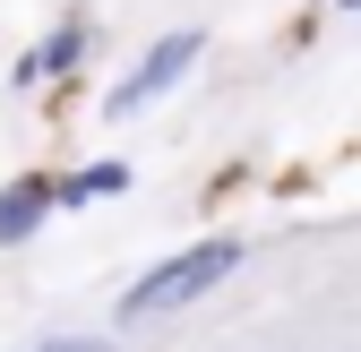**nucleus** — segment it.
<instances>
[{
    "label": "nucleus",
    "instance_id": "nucleus-7",
    "mask_svg": "<svg viewBox=\"0 0 361 352\" xmlns=\"http://www.w3.org/2000/svg\"><path fill=\"white\" fill-rule=\"evenodd\" d=\"M353 9H361V0H353Z\"/></svg>",
    "mask_w": 361,
    "mask_h": 352
},
{
    "label": "nucleus",
    "instance_id": "nucleus-3",
    "mask_svg": "<svg viewBox=\"0 0 361 352\" xmlns=\"http://www.w3.org/2000/svg\"><path fill=\"white\" fill-rule=\"evenodd\" d=\"M52 206H61V198H52V181H43V172H26V181H9V189H0V249L35 241Z\"/></svg>",
    "mask_w": 361,
    "mask_h": 352
},
{
    "label": "nucleus",
    "instance_id": "nucleus-6",
    "mask_svg": "<svg viewBox=\"0 0 361 352\" xmlns=\"http://www.w3.org/2000/svg\"><path fill=\"white\" fill-rule=\"evenodd\" d=\"M35 352H112V344H95V335H61V344H35Z\"/></svg>",
    "mask_w": 361,
    "mask_h": 352
},
{
    "label": "nucleus",
    "instance_id": "nucleus-5",
    "mask_svg": "<svg viewBox=\"0 0 361 352\" xmlns=\"http://www.w3.org/2000/svg\"><path fill=\"white\" fill-rule=\"evenodd\" d=\"M112 189H129V172H121V163H86V172H69V181H52V198H69V206L112 198Z\"/></svg>",
    "mask_w": 361,
    "mask_h": 352
},
{
    "label": "nucleus",
    "instance_id": "nucleus-2",
    "mask_svg": "<svg viewBox=\"0 0 361 352\" xmlns=\"http://www.w3.org/2000/svg\"><path fill=\"white\" fill-rule=\"evenodd\" d=\"M190 61H198V34H190V26H180V34H164L155 52H147L138 69H129V86H112V112H147V103L164 95V86H172L180 69H190Z\"/></svg>",
    "mask_w": 361,
    "mask_h": 352
},
{
    "label": "nucleus",
    "instance_id": "nucleus-4",
    "mask_svg": "<svg viewBox=\"0 0 361 352\" xmlns=\"http://www.w3.org/2000/svg\"><path fill=\"white\" fill-rule=\"evenodd\" d=\"M78 61H86V26L69 18V26H52V43H43V52L18 61V86H35V77H69Z\"/></svg>",
    "mask_w": 361,
    "mask_h": 352
},
{
    "label": "nucleus",
    "instance_id": "nucleus-1",
    "mask_svg": "<svg viewBox=\"0 0 361 352\" xmlns=\"http://www.w3.org/2000/svg\"><path fill=\"white\" fill-rule=\"evenodd\" d=\"M233 267H241V241H198V249L164 258L155 275H138V292H121V318H164L180 301H198L207 284H224Z\"/></svg>",
    "mask_w": 361,
    "mask_h": 352
}]
</instances>
